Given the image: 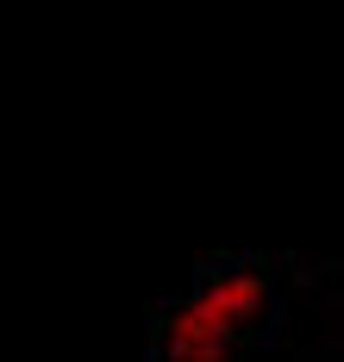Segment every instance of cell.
<instances>
[{
    "label": "cell",
    "mask_w": 344,
    "mask_h": 362,
    "mask_svg": "<svg viewBox=\"0 0 344 362\" xmlns=\"http://www.w3.org/2000/svg\"><path fill=\"white\" fill-rule=\"evenodd\" d=\"M294 269L269 256L207 262L156 313L151 362H294Z\"/></svg>",
    "instance_id": "6da1fadb"
}]
</instances>
